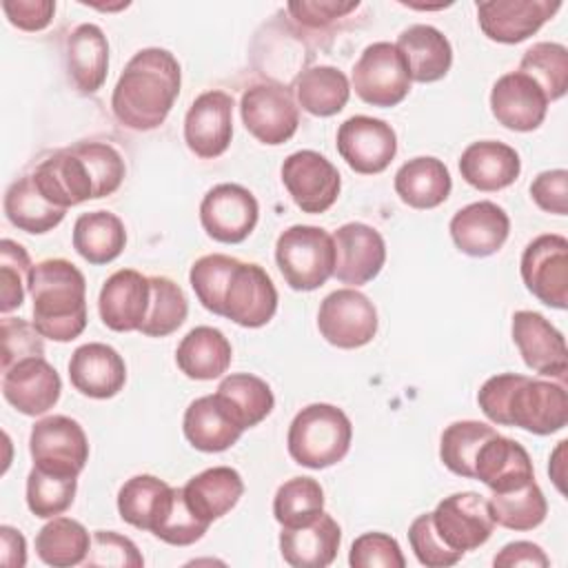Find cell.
<instances>
[{"mask_svg": "<svg viewBox=\"0 0 568 568\" xmlns=\"http://www.w3.org/2000/svg\"><path fill=\"white\" fill-rule=\"evenodd\" d=\"M430 519L439 539L459 555L486 544L495 528L488 499L473 490L444 497Z\"/></svg>", "mask_w": 568, "mask_h": 568, "instance_id": "cell-11", "label": "cell"}, {"mask_svg": "<svg viewBox=\"0 0 568 568\" xmlns=\"http://www.w3.org/2000/svg\"><path fill=\"white\" fill-rule=\"evenodd\" d=\"M475 479L493 493H506L535 479V468L526 448L504 435H493L475 457Z\"/></svg>", "mask_w": 568, "mask_h": 568, "instance_id": "cell-27", "label": "cell"}, {"mask_svg": "<svg viewBox=\"0 0 568 568\" xmlns=\"http://www.w3.org/2000/svg\"><path fill=\"white\" fill-rule=\"evenodd\" d=\"M126 244L122 220L111 211L82 213L73 224V248L89 264L113 262Z\"/></svg>", "mask_w": 568, "mask_h": 568, "instance_id": "cell-36", "label": "cell"}, {"mask_svg": "<svg viewBox=\"0 0 568 568\" xmlns=\"http://www.w3.org/2000/svg\"><path fill=\"white\" fill-rule=\"evenodd\" d=\"M151 302L149 277L133 268H120L106 277L98 297V311L111 331H140Z\"/></svg>", "mask_w": 568, "mask_h": 568, "instance_id": "cell-24", "label": "cell"}, {"mask_svg": "<svg viewBox=\"0 0 568 568\" xmlns=\"http://www.w3.org/2000/svg\"><path fill=\"white\" fill-rule=\"evenodd\" d=\"M453 180L446 164L433 155H419L395 173V193L413 209H435L450 195Z\"/></svg>", "mask_w": 568, "mask_h": 568, "instance_id": "cell-33", "label": "cell"}, {"mask_svg": "<svg viewBox=\"0 0 568 568\" xmlns=\"http://www.w3.org/2000/svg\"><path fill=\"white\" fill-rule=\"evenodd\" d=\"M353 424L333 404H308L291 422L286 446L295 464L320 470L342 462L351 448Z\"/></svg>", "mask_w": 568, "mask_h": 568, "instance_id": "cell-5", "label": "cell"}, {"mask_svg": "<svg viewBox=\"0 0 568 568\" xmlns=\"http://www.w3.org/2000/svg\"><path fill=\"white\" fill-rule=\"evenodd\" d=\"M233 138V98L213 89L200 93L184 118V142L202 160L220 158Z\"/></svg>", "mask_w": 568, "mask_h": 568, "instance_id": "cell-17", "label": "cell"}, {"mask_svg": "<svg viewBox=\"0 0 568 568\" xmlns=\"http://www.w3.org/2000/svg\"><path fill=\"white\" fill-rule=\"evenodd\" d=\"M517 71L530 75L548 102L559 100L568 89V51L557 42H537L524 53Z\"/></svg>", "mask_w": 568, "mask_h": 568, "instance_id": "cell-45", "label": "cell"}, {"mask_svg": "<svg viewBox=\"0 0 568 568\" xmlns=\"http://www.w3.org/2000/svg\"><path fill=\"white\" fill-rule=\"evenodd\" d=\"M29 255L22 244L4 237L0 242V311L20 308L24 300V277L31 271Z\"/></svg>", "mask_w": 568, "mask_h": 568, "instance_id": "cell-49", "label": "cell"}, {"mask_svg": "<svg viewBox=\"0 0 568 568\" xmlns=\"http://www.w3.org/2000/svg\"><path fill=\"white\" fill-rule=\"evenodd\" d=\"M180 84V62L171 51L140 49L118 78L111 95L113 115L133 131H151L171 113Z\"/></svg>", "mask_w": 568, "mask_h": 568, "instance_id": "cell-2", "label": "cell"}, {"mask_svg": "<svg viewBox=\"0 0 568 568\" xmlns=\"http://www.w3.org/2000/svg\"><path fill=\"white\" fill-rule=\"evenodd\" d=\"M231 344L222 331L213 326H195L175 351L178 368L191 379H215L231 366Z\"/></svg>", "mask_w": 568, "mask_h": 568, "instance_id": "cell-34", "label": "cell"}, {"mask_svg": "<svg viewBox=\"0 0 568 568\" xmlns=\"http://www.w3.org/2000/svg\"><path fill=\"white\" fill-rule=\"evenodd\" d=\"M240 113L246 131L262 144H284L300 124V113L291 91L277 82H260L244 91Z\"/></svg>", "mask_w": 568, "mask_h": 568, "instance_id": "cell-8", "label": "cell"}, {"mask_svg": "<svg viewBox=\"0 0 568 568\" xmlns=\"http://www.w3.org/2000/svg\"><path fill=\"white\" fill-rule=\"evenodd\" d=\"M282 182L304 213L328 211L342 189L339 171L333 162L311 149L295 151L284 160Z\"/></svg>", "mask_w": 568, "mask_h": 568, "instance_id": "cell-14", "label": "cell"}, {"mask_svg": "<svg viewBox=\"0 0 568 568\" xmlns=\"http://www.w3.org/2000/svg\"><path fill=\"white\" fill-rule=\"evenodd\" d=\"M348 564L353 568H404L406 559L395 537L386 532H364L351 544Z\"/></svg>", "mask_w": 568, "mask_h": 568, "instance_id": "cell-50", "label": "cell"}, {"mask_svg": "<svg viewBox=\"0 0 568 568\" xmlns=\"http://www.w3.org/2000/svg\"><path fill=\"white\" fill-rule=\"evenodd\" d=\"M395 47L415 82H437L453 64V47L448 38L430 24H413L404 29Z\"/></svg>", "mask_w": 568, "mask_h": 568, "instance_id": "cell-29", "label": "cell"}, {"mask_svg": "<svg viewBox=\"0 0 568 568\" xmlns=\"http://www.w3.org/2000/svg\"><path fill=\"white\" fill-rule=\"evenodd\" d=\"M519 271L539 302L559 311L568 306V240L564 235L546 233L528 242Z\"/></svg>", "mask_w": 568, "mask_h": 568, "instance_id": "cell-9", "label": "cell"}, {"mask_svg": "<svg viewBox=\"0 0 568 568\" xmlns=\"http://www.w3.org/2000/svg\"><path fill=\"white\" fill-rule=\"evenodd\" d=\"M2 11L9 22L22 31H42L49 27L55 2L51 0H2Z\"/></svg>", "mask_w": 568, "mask_h": 568, "instance_id": "cell-55", "label": "cell"}, {"mask_svg": "<svg viewBox=\"0 0 568 568\" xmlns=\"http://www.w3.org/2000/svg\"><path fill=\"white\" fill-rule=\"evenodd\" d=\"M337 153L362 175L386 171L397 153V135L393 126L379 118L353 115L337 129Z\"/></svg>", "mask_w": 568, "mask_h": 568, "instance_id": "cell-15", "label": "cell"}, {"mask_svg": "<svg viewBox=\"0 0 568 568\" xmlns=\"http://www.w3.org/2000/svg\"><path fill=\"white\" fill-rule=\"evenodd\" d=\"M493 435H497V430L484 422H453L446 426L439 442V457L444 466L459 477L475 479V457Z\"/></svg>", "mask_w": 568, "mask_h": 568, "instance_id": "cell-41", "label": "cell"}, {"mask_svg": "<svg viewBox=\"0 0 568 568\" xmlns=\"http://www.w3.org/2000/svg\"><path fill=\"white\" fill-rule=\"evenodd\" d=\"M275 311L277 291L268 273L260 264L237 262L226 284L222 317L244 328H260L273 320Z\"/></svg>", "mask_w": 568, "mask_h": 568, "instance_id": "cell-16", "label": "cell"}, {"mask_svg": "<svg viewBox=\"0 0 568 568\" xmlns=\"http://www.w3.org/2000/svg\"><path fill=\"white\" fill-rule=\"evenodd\" d=\"M73 388L93 399L118 395L126 382V366L120 353L102 342H89L73 351L69 359Z\"/></svg>", "mask_w": 568, "mask_h": 568, "instance_id": "cell-25", "label": "cell"}, {"mask_svg": "<svg viewBox=\"0 0 568 568\" xmlns=\"http://www.w3.org/2000/svg\"><path fill=\"white\" fill-rule=\"evenodd\" d=\"M151 302L146 317L140 326V333L146 337H166L178 331L189 313V302L184 291L169 277L153 275L149 277Z\"/></svg>", "mask_w": 568, "mask_h": 568, "instance_id": "cell-43", "label": "cell"}, {"mask_svg": "<svg viewBox=\"0 0 568 568\" xmlns=\"http://www.w3.org/2000/svg\"><path fill=\"white\" fill-rule=\"evenodd\" d=\"M513 342L524 364L546 377L559 382L568 373V348L564 335L537 311H517L513 315Z\"/></svg>", "mask_w": 568, "mask_h": 568, "instance_id": "cell-19", "label": "cell"}, {"mask_svg": "<svg viewBox=\"0 0 568 568\" xmlns=\"http://www.w3.org/2000/svg\"><path fill=\"white\" fill-rule=\"evenodd\" d=\"M455 246L470 257H488L497 253L510 233L508 213L495 202L479 200L459 209L450 224Z\"/></svg>", "mask_w": 568, "mask_h": 568, "instance_id": "cell-23", "label": "cell"}, {"mask_svg": "<svg viewBox=\"0 0 568 568\" xmlns=\"http://www.w3.org/2000/svg\"><path fill=\"white\" fill-rule=\"evenodd\" d=\"M293 93L297 104L320 118H328L339 113L351 95V84L348 78L328 64L311 67L302 71L295 82H293Z\"/></svg>", "mask_w": 568, "mask_h": 568, "instance_id": "cell-37", "label": "cell"}, {"mask_svg": "<svg viewBox=\"0 0 568 568\" xmlns=\"http://www.w3.org/2000/svg\"><path fill=\"white\" fill-rule=\"evenodd\" d=\"M4 213L20 231L40 235L55 229L64 220L67 209L49 202L36 186L33 175H24L7 189Z\"/></svg>", "mask_w": 568, "mask_h": 568, "instance_id": "cell-38", "label": "cell"}, {"mask_svg": "<svg viewBox=\"0 0 568 568\" xmlns=\"http://www.w3.org/2000/svg\"><path fill=\"white\" fill-rule=\"evenodd\" d=\"M0 561L11 568H22L27 564V544L20 530L11 526H0Z\"/></svg>", "mask_w": 568, "mask_h": 568, "instance_id": "cell-58", "label": "cell"}, {"mask_svg": "<svg viewBox=\"0 0 568 568\" xmlns=\"http://www.w3.org/2000/svg\"><path fill=\"white\" fill-rule=\"evenodd\" d=\"M488 506L493 521L508 530H532L548 513L546 497L535 479L506 493H493Z\"/></svg>", "mask_w": 568, "mask_h": 568, "instance_id": "cell-42", "label": "cell"}, {"mask_svg": "<svg viewBox=\"0 0 568 568\" xmlns=\"http://www.w3.org/2000/svg\"><path fill=\"white\" fill-rule=\"evenodd\" d=\"M75 488L78 475L33 466L27 477V506L36 517L42 519L62 515L73 504Z\"/></svg>", "mask_w": 568, "mask_h": 568, "instance_id": "cell-44", "label": "cell"}, {"mask_svg": "<svg viewBox=\"0 0 568 568\" xmlns=\"http://www.w3.org/2000/svg\"><path fill=\"white\" fill-rule=\"evenodd\" d=\"M477 404L493 424L517 426L535 435H550L568 424L564 382L532 379L517 373L493 375L481 384Z\"/></svg>", "mask_w": 568, "mask_h": 568, "instance_id": "cell-3", "label": "cell"}, {"mask_svg": "<svg viewBox=\"0 0 568 568\" xmlns=\"http://www.w3.org/2000/svg\"><path fill=\"white\" fill-rule=\"evenodd\" d=\"M171 493L173 486L166 481L153 475H135L126 479L118 493V513L133 528L151 530L166 508Z\"/></svg>", "mask_w": 568, "mask_h": 568, "instance_id": "cell-40", "label": "cell"}, {"mask_svg": "<svg viewBox=\"0 0 568 568\" xmlns=\"http://www.w3.org/2000/svg\"><path fill=\"white\" fill-rule=\"evenodd\" d=\"M89 550V530L71 517H51V521H47L36 537V552L47 566H78L87 561Z\"/></svg>", "mask_w": 568, "mask_h": 568, "instance_id": "cell-39", "label": "cell"}, {"mask_svg": "<svg viewBox=\"0 0 568 568\" xmlns=\"http://www.w3.org/2000/svg\"><path fill=\"white\" fill-rule=\"evenodd\" d=\"M211 524L202 521L186 504L182 488H173L166 508L153 524L151 532L171 546H191L204 537Z\"/></svg>", "mask_w": 568, "mask_h": 568, "instance_id": "cell-48", "label": "cell"}, {"mask_svg": "<svg viewBox=\"0 0 568 568\" xmlns=\"http://www.w3.org/2000/svg\"><path fill=\"white\" fill-rule=\"evenodd\" d=\"M237 262L240 260H235L231 255H222V253L202 255L200 260L193 262L189 280H191V286L195 291V297L200 300V304L206 311H211L215 315H222L226 284H229L231 273L237 266Z\"/></svg>", "mask_w": 568, "mask_h": 568, "instance_id": "cell-47", "label": "cell"}, {"mask_svg": "<svg viewBox=\"0 0 568 568\" xmlns=\"http://www.w3.org/2000/svg\"><path fill=\"white\" fill-rule=\"evenodd\" d=\"M359 2H335V0H315V2H288V11L293 18L308 27H326L335 18H344L351 11H355Z\"/></svg>", "mask_w": 568, "mask_h": 568, "instance_id": "cell-56", "label": "cell"}, {"mask_svg": "<svg viewBox=\"0 0 568 568\" xmlns=\"http://www.w3.org/2000/svg\"><path fill=\"white\" fill-rule=\"evenodd\" d=\"M62 382L44 357H27L2 371V395L22 415L47 413L60 399Z\"/></svg>", "mask_w": 568, "mask_h": 568, "instance_id": "cell-21", "label": "cell"}, {"mask_svg": "<svg viewBox=\"0 0 568 568\" xmlns=\"http://www.w3.org/2000/svg\"><path fill=\"white\" fill-rule=\"evenodd\" d=\"M182 428L189 444L202 453H222L231 448L244 433L222 408L215 393L197 397L189 404Z\"/></svg>", "mask_w": 568, "mask_h": 568, "instance_id": "cell-32", "label": "cell"}, {"mask_svg": "<svg viewBox=\"0 0 568 568\" xmlns=\"http://www.w3.org/2000/svg\"><path fill=\"white\" fill-rule=\"evenodd\" d=\"M490 111L501 126L526 133L544 122L548 98L530 75L510 71L493 84Z\"/></svg>", "mask_w": 568, "mask_h": 568, "instance_id": "cell-22", "label": "cell"}, {"mask_svg": "<svg viewBox=\"0 0 568 568\" xmlns=\"http://www.w3.org/2000/svg\"><path fill=\"white\" fill-rule=\"evenodd\" d=\"M521 171L519 153L495 140H479L464 149L459 158L462 178L479 191H501L510 186Z\"/></svg>", "mask_w": 568, "mask_h": 568, "instance_id": "cell-28", "label": "cell"}, {"mask_svg": "<svg viewBox=\"0 0 568 568\" xmlns=\"http://www.w3.org/2000/svg\"><path fill=\"white\" fill-rule=\"evenodd\" d=\"M189 508L206 524L224 517L242 497L244 481L231 466H213L191 477L182 488Z\"/></svg>", "mask_w": 568, "mask_h": 568, "instance_id": "cell-31", "label": "cell"}, {"mask_svg": "<svg viewBox=\"0 0 568 568\" xmlns=\"http://www.w3.org/2000/svg\"><path fill=\"white\" fill-rule=\"evenodd\" d=\"M335 271L333 275L348 286L375 280L386 262V244L377 229L364 222L342 224L333 233Z\"/></svg>", "mask_w": 568, "mask_h": 568, "instance_id": "cell-20", "label": "cell"}, {"mask_svg": "<svg viewBox=\"0 0 568 568\" xmlns=\"http://www.w3.org/2000/svg\"><path fill=\"white\" fill-rule=\"evenodd\" d=\"M339 541L342 528L324 510L308 524L282 526L280 532L282 557L293 568H324L333 564Z\"/></svg>", "mask_w": 568, "mask_h": 568, "instance_id": "cell-26", "label": "cell"}, {"mask_svg": "<svg viewBox=\"0 0 568 568\" xmlns=\"http://www.w3.org/2000/svg\"><path fill=\"white\" fill-rule=\"evenodd\" d=\"M559 9V0H486L477 2V20L493 42L517 44L537 33Z\"/></svg>", "mask_w": 568, "mask_h": 568, "instance_id": "cell-18", "label": "cell"}, {"mask_svg": "<svg viewBox=\"0 0 568 568\" xmlns=\"http://www.w3.org/2000/svg\"><path fill=\"white\" fill-rule=\"evenodd\" d=\"M2 371L27 357H42L44 344L38 328L20 317H4L0 324Z\"/></svg>", "mask_w": 568, "mask_h": 568, "instance_id": "cell-52", "label": "cell"}, {"mask_svg": "<svg viewBox=\"0 0 568 568\" xmlns=\"http://www.w3.org/2000/svg\"><path fill=\"white\" fill-rule=\"evenodd\" d=\"M324 510V490L313 477L284 481L273 499V515L280 526H302Z\"/></svg>", "mask_w": 568, "mask_h": 568, "instance_id": "cell-46", "label": "cell"}, {"mask_svg": "<svg viewBox=\"0 0 568 568\" xmlns=\"http://www.w3.org/2000/svg\"><path fill=\"white\" fill-rule=\"evenodd\" d=\"M87 566H118V568H140L144 566L138 546L118 532L95 530L91 537V550L87 555Z\"/></svg>", "mask_w": 568, "mask_h": 568, "instance_id": "cell-53", "label": "cell"}, {"mask_svg": "<svg viewBox=\"0 0 568 568\" xmlns=\"http://www.w3.org/2000/svg\"><path fill=\"white\" fill-rule=\"evenodd\" d=\"M499 568H513V566H532V568H546L550 559L541 550V546L532 541H510L506 544L493 559Z\"/></svg>", "mask_w": 568, "mask_h": 568, "instance_id": "cell-57", "label": "cell"}, {"mask_svg": "<svg viewBox=\"0 0 568 568\" xmlns=\"http://www.w3.org/2000/svg\"><path fill=\"white\" fill-rule=\"evenodd\" d=\"M67 71L80 93H95L109 71V42L98 24H78L67 40Z\"/></svg>", "mask_w": 568, "mask_h": 568, "instance_id": "cell-30", "label": "cell"}, {"mask_svg": "<svg viewBox=\"0 0 568 568\" xmlns=\"http://www.w3.org/2000/svg\"><path fill=\"white\" fill-rule=\"evenodd\" d=\"M33 466L80 475L89 462V442L82 426L67 415H49L38 419L29 435Z\"/></svg>", "mask_w": 568, "mask_h": 568, "instance_id": "cell-13", "label": "cell"}, {"mask_svg": "<svg viewBox=\"0 0 568 568\" xmlns=\"http://www.w3.org/2000/svg\"><path fill=\"white\" fill-rule=\"evenodd\" d=\"M410 82L404 58L390 42L368 44L353 67V89L373 106H397L408 95Z\"/></svg>", "mask_w": 568, "mask_h": 568, "instance_id": "cell-7", "label": "cell"}, {"mask_svg": "<svg viewBox=\"0 0 568 568\" xmlns=\"http://www.w3.org/2000/svg\"><path fill=\"white\" fill-rule=\"evenodd\" d=\"M260 217L255 195L240 184H217L202 197L200 222L209 237L222 244L244 242Z\"/></svg>", "mask_w": 568, "mask_h": 568, "instance_id": "cell-12", "label": "cell"}, {"mask_svg": "<svg viewBox=\"0 0 568 568\" xmlns=\"http://www.w3.org/2000/svg\"><path fill=\"white\" fill-rule=\"evenodd\" d=\"M124 173V160L111 144L78 142L42 160L31 175L49 202L69 209L115 193Z\"/></svg>", "mask_w": 568, "mask_h": 568, "instance_id": "cell-1", "label": "cell"}, {"mask_svg": "<svg viewBox=\"0 0 568 568\" xmlns=\"http://www.w3.org/2000/svg\"><path fill=\"white\" fill-rule=\"evenodd\" d=\"M27 286L33 300V326L42 337L71 342L87 326V282L69 260L53 257L31 266Z\"/></svg>", "mask_w": 568, "mask_h": 568, "instance_id": "cell-4", "label": "cell"}, {"mask_svg": "<svg viewBox=\"0 0 568 568\" xmlns=\"http://www.w3.org/2000/svg\"><path fill=\"white\" fill-rule=\"evenodd\" d=\"M317 328L337 348L366 346L377 333L375 304L355 288H337L322 300Z\"/></svg>", "mask_w": 568, "mask_h": 568, "instance_id": "cell-10", "label": "cell"}, {"mask_svg": "<svg viewBox=\"0 0 568 568\" xmlns=\"http://www.w3.org/2000/svg\"><path fill=\"white\" fill-rule=\"evenodd\" d=\"M275 262L295 291H315L335 271L333 235L320 226L293 224L275 242Z\"/></svg>", "mask_w": 568, "mask_h": 568, "instance_id": "cell-6", "label": "cell"}, {"mask_svg": "<svg viewBox=\"0 0 568 568\" xmlns=\"http://www.w3.org/2000/svg\"><path fill=\"white\" fill-rule=\"evenodd\" d=\"M408 541L410 548L417 557L419 564L428 566V568H444V566H453L457 564L464 555L450 550L437 535V530L433 528V519L430 513H424L419 517L413 519L410 528H408Z\"/></svg>", "mask_w": 568, "mask_h": 568, "instance_id": "cell-51", "label": "cell"}, {"mask_svg": "<svg viewBox=\"0 0 568 568\" xmlns=\"http://www.w3.org/2000/svg\"><path fill=\"white\" fill-rule=\"evenodd\" d=\"M530 195L535 204L555 215H566L568 211V171L552 169L539 173L530 184Z\"/></svg>", "mask_w": 568, "mask_h": 568, "instance_id": "cell-54", "label": "cell"}, {"mask_svg": "<svg viewBox=\"0 0 568 568\" xmlns=\"http://www.w3.org/2000/svg\"><path fill=\"white\" fill-rule=\"evenodd\" d=\"M215 397L242 430L257 426L271 415L275 406L271 386L262 377L251 373L226 375L220 382Z\"/></svg>", "mask_w": 568, "mask_h": 568, "instance_id": "cell-35", "label": "cell"}, {"mask_svg": "<svg viewBox=\"0 0 568 568\" xmlns=\"http://www.w3.org/2000/svg\"><path fill=\"white\" fill-rule=\"evenodd\" d=\"M564 450H566V442H559L555 453H552V462L548 466V473L552 477V481L557 484V488L564 493V470H555V468H561L564 466Z\"/></svg>", "mask_w": 568, "mask_h": 568, "instance_id": "cell-59", "label": "cell"}]
</instances>
